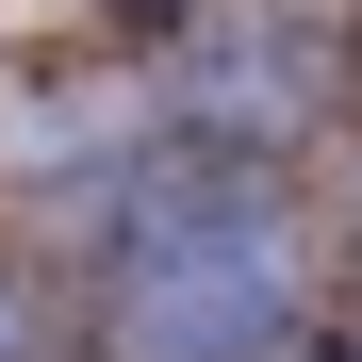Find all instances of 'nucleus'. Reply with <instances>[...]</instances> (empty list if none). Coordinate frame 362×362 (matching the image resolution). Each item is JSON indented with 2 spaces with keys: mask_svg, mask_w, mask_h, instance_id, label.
Wrapping results in <instances>:
<instances>
[{
  "mask_svg": "<svg viewBox=\"0 0 362 362\" xmlns=\"http://www.w3.org/2000/svg\"><path fill=\"white\" fill-rule=\"evenodd\" d=\"M296 313H313V247H296L264 198H181V214L132 230V264H115L132 362H264Z\"/></svg>",
  "mask_w": 362,
  "mask_h": 362,
  "instance_id": "nucleus-1",
  "label": "nucleus"
},
{
  "mask_svg": "<svg viewBox=\"0 0 362 362\" xmlns=\"http://www.w3.org/2000/svg\"><path fill=\"white\" fill-rule=\"evenodd\" d=\"M0 362H17V296H0Z\"/></svg>",
  "mask_w": 362,
  "mask_h": 362,
  "instance_id": "nucleus-2",
  "label": "nucleus"
},
{
  "mask_svg": "<svg viewBox=\"0 0 362 362\" xmlns=\"http://www.w3.org/2000/svg\"><path fill=\"white\" fill-rule=\"evenodd\" d=\"M132 17H148V0H132Z\"/></svg>",
  "mask_w": 362,
  "mask_h": 362,
  "instance_id": "nucleus-3",
  "label": "nucleus"
},
{
  "mask_svg": "<svg viewBox=\"0 0 362 362\" xmlns=\"http://www.w3.org/2000/svg\"><path fill=\"white\" fill-rule=\"evenodd\" d=\"M346 362H362V346H346Z\"/></svg>",
  "mask_w": 362,
  "mask_h": 362,
  "instance_id": "nucleus-4",
  "label": "nucleus"
}]
</instances>
